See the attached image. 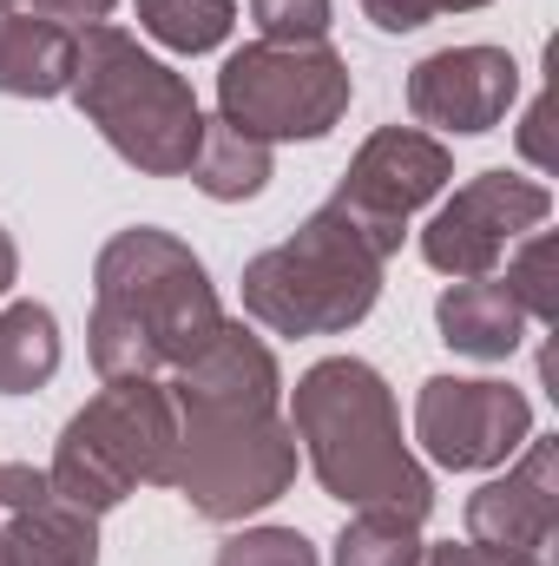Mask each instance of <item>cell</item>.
Returning a JSON list of instances; mask_svg holds the SVG:
<instances>
[{
	"label": "cell",
	"instance_id": "cell-1",
	"mask_svg": "<svg viewBox=\"0 0 559 566\" xmlns=\"http://www.w3.org/2000/svg\"><path fill=\"white\" fill-rule=\"evenodd\" d=\"M165 389L178 409V454L165 488H178L198 521H251L296 488L303 448L283 416V369L257 329L224 316L218 336L165 376Z\"/></svg>",
	"mask_w": 559,
	"mask_h": 566
},
{
	"label": "cell",
	"instance_id": "cell-2",
	"mask_svg": "<svg viewBox=\"0 0 559 566\" xmlns=\"http://www.w3.org/2000/svg\"><path fill=\"white\" fill-rule=\"evenodd\" d=\"M218 323H224L218 283L184 238H171L158 224H133L99 251L93 323H86L99 382L171 376L184 356H198L218 336Z\"/></svg>",
	"mask_w": 559,
	"mask_h": 566
},
{
	"label": "cell",
	"instance_id": "cell-3",
	"mask_svg": "<svg viewBox=\"0 0 559 566\" xmlns=\"http://www.w3.org/2000/svg\"><path fill=\"white\" fill-rule=\"evenodd\" d=\"M289 434H296V448H303V461H309V474L323 481L329 501L428 521L434 474L402 441L395 389L382 382L376 363H362V356L309 363L289 389Z\"/></svg>",
	"mask_w": 559,
	"mask_h": 566
},
{
	"label": "cell",
	"instance_id": "cell-4",
	"mask_svg": "<svg viewBox=\"0 0 559 566\" xmlns=\"http://www.w3.org/2000/svg\"><path fill=\"white\" fill-rule=\"evenodd\" d=\"M66 99L86 113V126H99V139L113 145L133 171L145 178H184L198 139H204V113L184 73H171L158 53H145L139 33L99 20L73 40V80Z\"/></svg>",
	"mask_w": 559,
	"mask_h": 566
},
{
	"label": "cell",
	"instance_id": "cell-5",
	"mask_svg": "<svg viewBox=\"0 0 559 566\" xmlns=\"http://www.w3.org/2000/svg\"><path fill=\"white\" fill-rule=\"evenodd\" d=\"M382 251L336 211L316 205L296 238L244 264V316L271 336H342L382 296Z\"/></svg>",
	"mask_w": 559,
	"mask_h": 566
},
{
	"label": "cell",
	"instance_id": "cell-6",
	"mask_svg": "<svg viewBox=\"0 0 559 566\" xmlns=\"http://www.w3.org/2000/svg\"><path fill=\"white\" fill-rule=\"evenodd\" d=\"M171 454H178V409L165 376H126V382H106L60 428L46 474L73 507L113 514L126 494L171 481Z\"/></svg>",
	"mask_w": 559,
	"mask_h": 566
},
{
	"label": "cell",
	"instance_id": "cell-7",
	"mask_svg": "<svg viewBox=\"0 0 559 566\" xmlns=\"http://www.w3.org/2000/svg\"><path fill=\"white\" fill-rule=\"evenodd\" d=\"M356 99V73L329 40H251L218 66V119L264 145L329 139Z\"/></svg>",
	"mask_w": 559,
	"mask_h": 566
},
{
	"label": "cell",
	"instance_id": "cell-8",
	"mask_svg": "<svg viewBox=\"0 0 559 566\" xmlns=\"http://www.w3.org/2000/svg\"><path fill=\"white\" fill-rule=\"evenodd\" d=\"M447 185H454V151L434 133H421V126H376L362 139V151L349 158L342 185L329 191V205L382 258H395L402 238H409V218H415L421 205H434Z\"/></svg>",
	"mask_w": 559,
	"mask_h": 566
},
{
	"label": "cell",
	"instance_id": "cell-9",
	"mask_svg": "<svg viewBox=\"0 0 559 566\" xmlns=\"http://www.w3.org/2000/svg\"><path fill=\"white\" fill-rule=\"evenodd\" d=\"M553 218V191L520 171H474L421 224V258L441 277H494L500 258Z\"/></svg>",
	"mask_w": 559,
	"mask_h": 566
},
{
	"label": "cell",
	"instance_id": "cell-10",
	"mask_svg": "<svg viewBox=\"0 0 559 566\" xmlns=\"http://www.w3.org/2000/svg\"><path fill=\"white\" fill-rule=\"evenodd\" d=\"M534 434V402L494 376H428L415 396V441L434 468L487 474L507 468Z\"/></svg>",
	"mask_w": 559,
	"mask_h": 566
},
{
	"label": "cell",
	"instance_id": "cell-11",
	"mask_svg": "<svg viewBox=\"0 0 559 566\" xmlns=\"http://www.w3.org/2000/svg\"><path fill=\"white\" fill-rule=\"evenodd\" d=\"M467 541L520 566H559V441L527 434L507 474L467 494Z\"/></svg>",
	"mask_w": 559,
	"mask_h": 566
},
{
	"label": "cell",
	"instance_id": "cell-12",
	"mask_svg": "<svg viewBox=\"0 0 559 566\" xmlns=\"http://www.w3.org/2000/svg\"><path fill=\"white\" fill-rule=\"evenodd\" d=\"M520 99V66L507 46H441L409 66V113L434 133H494Z\"/></svg>",
	"mask_w": 559,
	"mask_h": 566
},
{
	"label": "cell",
	"instance_id": "cell-13",
	"mask_svg": "<svg viewBox=\"0 0 559 566\" xmlns=\"http://www.w3.org/2000/svg\"><path fill=\"white\" fill-rule=\"evenodd\" d=\"M434 329L454 356L474 363H507L527 343V310L500 277H454L434 296Z\"/></svg>",
	"mask_w": 559,
	"mask_h": 566
},
{
	"label": "cell",
	"instance_id": "cell-14",
	"mask_svg": "<svg viewBox=\"0 0 559 566\" xmlns=\"http://www.w3.org/2000/svg\"><path fill=\"white\" fill-rule=\"evenodd\" d=\"M0 566H99V514L73 507L60 488L0 521Z\"/></svg>",
	"mask_w": 559,
	"mask_h": 566
},
{
	"label": "cell",
	"instance_id": "cell-15",
	"mask_svg": "<svg viewBox=\"0 0 559 566\" xmlns=\"http://www.w3.org/2000/svg\"><path fill=\"white\" fill-rule=\"evenodd\" d=\"M73 40L33 7H0V93L7 99H60L73 80Z\"/></svg>",
	"mask_w": 559,
	"mask_h": 566
},
{
	"label": "cell",
	"instance_id": "cell-16",
	"mask_svg": "<svg viewBox=\"0 0 559 566\" xmlns=\"http://www.w3.org/2000/svg\"><path fill=\"white\" fill-rule=\"evenodd\" d=\"M271 145L251 139V133H238L231 119H204V139H198V158H191V185L204 191V198H218V205H244V198H257L264 185H271Z\"/></svg>",
	"mask_w": 559,
	"mask_h": 566
},
{
	"label": "cell",
	"instance_id": "cell-17",
	"mask_svg": "<svg viewBox=\"0 0 559 566\" xmlns=\"http://www.w3.org/2000/svg\"><path fill=\"white\" fill-rule=\"evenodd\" d=\"M60 376V316L46 303L0 310V396H33Z\"/></svg>",
	"mask_w": 559,
	"mask_h": 566
},
{
	"label": "cell",
	"instance_id": "cell-18",
	"mask_svg": "<svg viewBox=\"0 0 559 566\" xmlns=\"http://www.w3.org/2000/svg\"><path fill=\"white\" fill-rule=\"evenodd\" d=\"M238 27V0H139V33L171 53H211Z\"/></svg>",
	"mask_w": 559,
	"mask_h": 566
},
{
	"label": "cell",
	"instance_id": "cell-19",
	"mask_svg": "<svg viewBox=\"0 0 559 566\" xmlns=\"http://www.w3.org/2000/svg\"><path fill=\"white\" fill-rule=\"evenodd\" d=\"M336 566H421V521L356 507V521L336 534Z\"/></svg>",
	"mask_w": 559,
	"mask_h": 566
},
{
	"label": "cell",
	"instance_id": "cell-20",
	"mask_svg": "<svg viewBox=\"0 0 559 566\" xmlns=\"http://www.w3.org/2000/svg\"><path fill=\"white\" fill-rule=\"evenodd\" d=\"M507 290H514V303L527 310V323H540V329H553L559 323V283H553V231H527L514 251H507Z\"/></svg>",
	"mask_w": 559,
	"mask_h": 566
},
{
	"label": "cell",
	"instance_id": "cell-21",
	"mask_svg": "<svg viewBox=\"0 0 559 566\" xmlns=\"http://www.w3.org/2000/svg\"><path fill=\"white\" fill-rule=\"evenodd\" d=\"M211 566H323V560H316L309 534H296V527H244L218 547Z\"/></svg>",
	"mask_w": 559,
	"mask_h": 566
},
{
	"label": "cell",
	"instance_id": "cell-22",
	"mask_svg": "<svg viewBox=\"0 0 559 566\" xmlns=\"http://www.w3.org/2000/svg\"><path fill=\"white\" fill-rule=\"evenodd\" d=\"M336 0H251L257 40H329Z\"/></svg>",
	"mask_w": 559,
	"mask_h": 566
},
{
	"label": "cell",
	"instance_id": "cell-23",
	"mask_svg": "<svg viewBox=\"0 0 559 566\" xmlns=\"http://www.w3.org/2000/svg\"><path fill=\"white\" fill-rule=\"evenodd\" d=\"M474 7H494V0H362V13L382 33H415L434 13H474Z\"/></svg>",
	"mask_w": 559,
	"mask_h": 566
},
{
	"label": "cell",
	"instance_id": "cell-24",
	"mask_svg": "<svg viewBox=\"0 0 559 566\" xmlns=\"http://www.w3.org/2000/svg\"><path fill=\"white\" fill-rule=\"evenodd\" d=\"M40 494H53V474L33 468V461H7L0 454V514H13V507H27Z\"/></svg>",
	"mask_w": 559,
	"mask_h": 566
},
{
	"label": "cell",
	"instance_id": "cell-25",
	"mask_svg": "<svg viewBox=\"0 0 559 566\" xmlns=\"http://www.w3.org/2000/svg\"><path fill=\"white\" fill-rule=\"evenodd\" d=\"M113 7H119V0H33V13H46V20H53V27H66V33L99 27Z\"/></svg>",
	"mask_w": 559,
	"mask_h": 566
},
{
	"label": "cell",
	"instance_id": "cell-26",
	"mask_svg": "<svg viewBox=\"0 0 559 566\" xmlns=\"http://www.w3.org/2000/svg\"><path fill=\"white\" fill-rule=\"evenodd\" d=\"M421 566H520L507 554H487L474 541H441V547H421Z\"/></svg>",
	"mask_w": 559,
	"mask_h": 566
},
{
	"label": "cell",
	"instance_id": "cell-27",
	"mask_svg": "<svg viewBox=\"0 0 559 566\" xmlns=\"http://www.w3.org/2000/svg\"><path fill=\"white\" fill-rule=\"evenodd\" d=\"M520 145H527V158H534V165H547V99H534V106H527Z\"/></svg>",
	"mask_w": 559,
	"mask_h": 566
},
{
	"label": "cell",
	"instance_id": "cell-28",
	"mask_svg": "<svg viewBox=\"0 0 559 566\" xmlns=\"http://www.w3.org/2000/svg\"><path fill=\"white\" fill-rule=\"evenodd\" d=\"M13 277H20V251H13V238H7V224H0V296L13 290Z\"/></svg>",
	"mask_w": 559,
	"mask_h": 566
},
{
	"label": "cell",
	"instance_id": "cell-29",
	"mask_svg": "<svg viewBox=\"0 0 559 566\" xmlns=\"http://www.w3.org/2000/svg\"><path fill=\"white\" fill-rule=\"evenodd\" d=\"M0 7H27V0H0Z\"/></svg>",
	"mask_w": 559,
	"mask_h": 566
}]
</instances>
